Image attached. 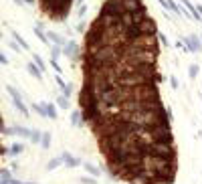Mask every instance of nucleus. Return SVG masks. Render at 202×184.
I'll return each instance as SVG.
<instances>
[{"label": "nucleus", "instance_id": "5", "mask_svg": "<svg viewBox=\"0 0 202 184\" xmlns=\"http://www.w3.org/2000/svg\"><path fill=\"white\" fill-rule=\"evenodd\" d=\"M61 156H63V160H67L65 164H67L69 168H75V166H79V158H73V156H69L67 152H65V154H61Z\"/></svg>", "mask_w": 202, "mask_h": 184}, {"label": "nucleus", "instance_id": "10", "mask_svg": "<svg viewBox=\"0 0 202 184\" xmlns=\"http://www.w3.org/2000/svg\"><path fill=\"white\" fill-rule=\"evenodd\" d=\"M37 112L41 113V115H45V117H49V112H47V103H37V105H33Z\"/></svg>", "mask_w": 202, "mask_h": 184}, {"label": "nucleus", "instance_id": "26", "mask_svg": "<svg viewBox=\"0 0 202 184\" xmlns=\"http://www.w3.org/2000/svg\"><path fill=\"white\" fill-rule=\"evenodd\" d=\"M196 10H198V14H200V18H202V4H198V6H196Z\"/></svg>", "mask_w": 202, "mask_h": 184}, {"label": "nucleus", "instance_id": "18", "mask_svg": "<svg viewBox=\"0 0 202 184\" xmlns=\"http://www.w3.org/2000/svg\"><path fill=\"white\" fill-rule=\"evenodd\" d=\"M85 170L89 172V174H93V176H99V174H101L99 168H95V166H91V164H85Z\"/></svg>", "mask_w": 202, "mask_h": 184}, {"label": "nucleus", "instance_id": "17", "mask_svg": "<svg viewBox=\"0 0 202 184\" xmlns=\"http://www.w3.org/2000/svg\"><path fill=\"white\" fill-rule=\"evenodd\" d=\"M33 59H34V63H37V67H39L41 71H43V69H45V61H43V57L34 53V55H33Z\"/></svg>", "mask_w": 202, "mask_h": 184}, {"label": "nucleus", "instance_id": "27", "mask_svg": "<svg viewBox=\"0 0 202 184\" xmlns=\"http://www.w3.org/2000/svg\"><path fill=\"white\" fill-rule=\"evenodd\" d=\"M24 2H26V4H34V0H24Z\"/></svg>", "mask_w": 202, "mask_h": 184}, {"label": "nucleus", "instance_id": "23", "mask_svg": "<svg viewBox=\"0 0 202 184\" xmlns=\"http://www.w3.org/2000/svg\"><path fill=\"white\" fill-rule=\"evenodd\" d=\"M33 142H39V140H43V136H41L39 131H33V138H30Z\"/></svg>", "mask_w": 202, "mask_h": 184}, {"label": "nucleus", "instance_id": "1", "mask_svg": "<svg viewBox=\"0 0 202 184\" xmlns=\"http://www.w3.org/2000/svg\"><path fill=\"white\" fill-rule=\"evenodd\" d=\"M184 43H186V51H190V53H198V51L202 49L196 37H186V39H184Z\"/></svg>", "mask_w": 202, "mask_h": 184}, {"label": "nucleus", "instance_id": "4", "mask_svg": "<svg viewBox=\"0 0 202 184\" xmlns=\"http://www.w3.org/2000/svg\"><path fill=\"white\" fill-rule=\"evenodd\" d=\"M12 101H14V105H16V109H18V112H20V113H22V115H24V117L29 115V107H26V105H24V103H22V101H20V97H12Z\"/></svg>", "mask_w": 202, "mask_h": 184}, {"label": "nucleus", "instance_id": "8", "mask_svg": "<svg viewBox=\"0 0 202 184\" xmlns=\"http://www.w3.org/2000/svg\"><path fill=\"white\" fill-rule=\"evenodd\" d=\"M160 2H162L164 6H166V8H170L174 12V14H180V10H178V6L174 4V0H160Z\"/></svg>", "mask_w": 202, "mask_h": 184}, {"label": "nucleus", "instance_id": "9", "mask_svg": "<svg viewBox=\"0 0 202 184\" xmlns=\"http://www.w3.org/2000/svg\"><path fill=\"white\" fill-rule=\"evenodd\" d=\"M49 39L53 41L55 45H59V47H63V45H67V43H65V39H63V37H59L57 33H49Z\"/></svg>", "mask_w": 202, "mask_h": 184}, {"label": "nucleus", "instance_id": "12", "mask_svg": "<svg viewBox=\"0 0 202 184\" xmlns=\"http://www.w3.org/2000/svg\"><path fill=\"white\" fill-rule=\"evenodd\" d=\"M16 136H22V138H33V131L26 130V127H16Z\"/></svg>", "mask_w": 202, "mask_h": 184}, {"label": "nucleus", "instance_id": "7", "mask_svg": "<svg viewBox=\"0 0 202 184\" xmlns=\"http://www.w3.org/2000/svg\"><path fill=\"white\" fill-rule=\"evenodd\" d=\"M34 34H37V37H39L43 43H49V34L43 33V26H41V24H37V26H34Z\"/></svg>", "mask_w": 202, "mask_h": 184}, {"label": "nucleus", "instance_id": "25", "mask_svg": "<svg viewBox=\"0 0 202 184\" xmlns=\"http://www.w3.org/2000/svg\"><path fill=\"white\" fill-rule=\"evenodd\" d=\"M170 81H172V87L174 89H178V79H176V77H170Z\"/></svg>", "mask_w": 202, "mask_h": 184}, {"label": "nucleus", "instance_id": "19", "mask_svg": "<svg viewBox=\"0 0 202 184\" xmlns=\"http://www.w3.org/2000/svg\"><path fill=\"white\" fill-rule=\"evenodd\" d=\"M61 53H63V51H61L59 45H55V47L51 49V57H53V59H59V57H61Z\"/></svg>", "mask_w": 202, "mask_h": 184}, {"label": "nucleus", "instance_id": "16", "mask_svg": "<svg viewBox=\"0 0 202 184\" xmlns=\"http://www.w3.org/2000/svg\"><path fill=\"white\" fill-rule=\"evenodd\" d=\"M12 34H14V39H16V43H18V45H20V47H22V49H24V51H26V49H29V43H26V41H24V39H22V37H20V34H18V33H12Z\"/></svg>", "mask_w": 202, "mask_h": 184}, {"label": "nucleus", "instance_id": "2", "mask_svg": "<svg viewBox=\"0 0 202 184\" xmlns=\"http://www.w3.org/2000/svg\"><path fill=\"white\" fill-rule=\"evenodd\" d=\"M65 55L69 59H79V47L75 43H67L65 45Z\"/></svg>", "mask_w": 202, "mask_h": 184}, {"label": "nucleus", "instance_id": "20", "mask_svg": "<svg viewBox=\"0 0 202 184\" xmlns=\"http://www.w3.org/2000/svg\"><path fill=\"white\" fill-rule=\"evenodd\" d=\"M47 112H49V117L51 119H57V112H55V107L51 103H47Z\"/></svg>", "mask_w": 202, "mask_h": 184}, {"label": "nucleus", "instance_id": "15", "mask_svg": "<svg viewBox=\"0 0 202 184\" xmlns=\"http://www.w3.org/2000/svg\"><path fill=\"white\" fill-rule=\"evenodd\" d=\"M41 144H43L45 150H47V148H51V134H49V131H45V134H43V140H41Z\"/></svg>", "mask_w": 202, "mask_h": 184}, {"label": "nucleus", "instance_id": "6", "mask_svg": "<svg viewBox=\"0 0 202 184\" xmlns=\"http://www.w3.org/2000/svg\"><path fill=\"white\" fill-rule=\"evenodd\" d=\"M63 164V156H59V158H53V160L47 164V170L51 172V170H55V168H59V166Z\"/></svg>", "mask_w": 202, "mask_h": 184}, {"label": "nucleus", "instance_id": "21", "mask_svg": "<svg viewBox=\"0 0 202 184\" xmlns=\"http://www.w3.org/2000/svg\"><path fill=\"white\" fill-rule=\"evenodd\" d=\"M51 65H53V69L57 71V75H59V73H61V65L57 63V59H51Z\"/></svg>", "mask_w": 202, "mask_h": 184}, {"label": "nucleus", "instance_id": "11", "mask_svg": "<svg viewBox=\"0 0 202 184\" xmlns=\"http://www.w3.org/2000/svg\"><path fill=\"white\" fill-rule=\"evenodd\" d=\"M22 150H24V146H22V144H12V148L8 150V154H10V156H16V154H20Z\"/></svg>", "mask_w": 202, "mask_h": 184}, {"label": "nucleus", "instance_id": "22", "mask_svg": "<svg viewBox=\"0 0 202 184\" xmlns=\"http://www.w3.org/2000/svg\"><path fill=\"white\" fill-rule=\"evenodd\" d=\"M196 75H198V65H192V67H190V77H196Z\"/></svg>", "mask_w": 202, "mask_h": 184}, {"label": "nucleus", "instance_id": "3", "mask_svg": "<svg viewBox=\"0 0 202 184\" xmlns=\"http://www.w3.org/2000/svg\"><path fill=\"white\" fill-rule=\"evenodd\" d=\"M26 71L33 75V77H37V79H43V71H41L39 67H37V63H30V65H26Z\"/></svg>", "mask_w": 202, "mask_h": 184}, {"label": "nucleus", "instance_id": "14", "mask_svg": "<svg viewBox=\"0 0 202 184\" xmlns=\"http://www.w3.org/2000/svg\"><path fill=\"white\" fill-rule=\"evenodd\" d=\"M57 103H59V107H61V109H69V99H67L65 95L57 97Z\"/></svg>", "mask_w": 202, "mask_h": 184}, {"label": "nucleus", "instance_id": "24", "mask_svg": "<svg viewBox=\"0 0 202 184\" xmlns=\"http://www.w3.org/2000/svg\"><path fill=\"white\" fill-rule=\"evenodd\" d=\"M83 184H97L95 178H83Z\"/></svg>", "mask_w": 202, "mask_h": 184}, {"label": "nucleus", "instance_id": "13", "mask_svg": "<svg viewBox=\"0 0 202 184\" xmlns=\"http://www.w3.org/2000/svg\"><path fill=\"white\" fill-rule=\"evenodd\" d=\"M79 113H81V112H73L71 113V117H69V119H71V126H81V117H79Z\"/></svg>", "mask_w": 202, "mask_h": 184}]
</instances>
